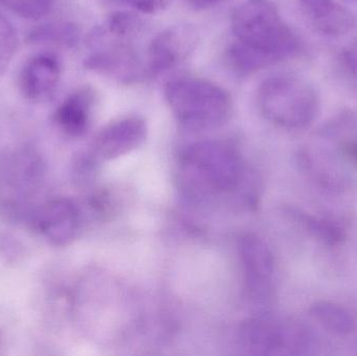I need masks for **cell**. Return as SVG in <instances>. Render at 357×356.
Here are the masks:
<instances>
[{"mask_svg": "<svg viewBox=\"0 0 357 356\" xmlns=\"http://www.w3.org/2000/svg\"><path fill=\"white\" fill-rule=\"evenodd\" d=\"M45 162L31 146L0 155V217L10 223L31 222L45 179Z\"/></svg>", "mask_w": 357, "mask_h": 356, "instance_id": "cell-1", "label": "cell"}, {"mask_svg": "<svg viewBox=\"0 0 357 356\" xmlns=\"http://www.w3.org/2000/svg\"><path fill=\"white\" fill-rule=\"evenodd\" d=\"M236 41L245 44L271 64L295 56L300 41L270 0H247L232 15Z\"/></svg>", "mask_w": 357, "mask_h": 356, "instance_id": "cell-2", "label": "cell"}, {"mask_svg": "<svg viewBox=\"0 0 357 356\" xmlns=\"http://www.w3.org/2000/svg\"><path fill=\"white\" fill-rule=\"evenodd\" d=\"M165 95L180 125L192 131L220 127L232 111L230 94L216 84L199 77L171 79L165 85Z\"/></svg>", "mask_w": 357, "mask_h": 356, "instance_id": "cell-3", "label": "cell"}, {"mask_svg": "<svg viewBox=\"0 0 357 356\" xmlns=\"http://www.w3.org/2000/svg\"><path fill=\"white\" fill-rule=\"evenodd\" d=\"M257 100L264 116L287 130L308 127L320 111V98L314 86L291 73L266 79L260 85Z\"/></svg>", "mask_w": 357, "mask_h": 356, "instance_id": "cell-4", "label": "cell"}, {"mask_svg": "<svg viewBox=\"0 0 357 356\" xmlns=\"http://www.w3.org/2000/svg\"><path fill=\"white\" fill-rule=\"evenodd\" d=\"M184 173L205 194L234 192L243 181V163L236 150L226 142L205 140L190 144L182 155Z\"/></svg>", "mask_w": 357, "mask_h": 356, "instance_id": "cell-5", "label": "cell"}, {"mask_svg": "<svg viewBox=\"0 0 357 356\" xmlns=\"http://www.w3.org/2000/svg\"><path fill=\"white\" fill-rule=\"evenodd\" d=\"M302 330L291 323L270 318L248 320L241 328L243 348L253 355H285L299 348Z\"/></svg>", "mask_w": 357, "mask_h": 356, "instance_id": "cell-6", "label": "cell"}, {"mask_svg": "<svg viewBox=\"0 0 357 356\" xmlns=\"http://www.w3.org/2000/svg\"><path fill=\"white\" fill-rule=\"evenodd\" d=\"M29 223L54 246H68L79 231V210L68 199H54L40 205Z\"/></svg>", "mask_w": 357, "mask_h": 356, "instance_id": "cell-7", "label": "cell"}, {"mask_svg": "<svg viewBox=\"0 0 357 356\" xmlns=\"http://www.w3.org/2000/svg\"><path fill=\"white\" fill-rule=\"evenodd\" d=\"M148 127L140 117L131 116L113 121L94 139L96 158L113 160L137 150L146 141Z\"/></svg>", "mask_w": 357, "mask_h": 356, "instance_id": "cell-8", "label": "cell"}, {"mask_svg": "<svg viewBox=\"0 0 357 356\" xmlns=\"http://www.w3.org/2000/svg\"><path fill=\"white\" fill-rule=\"evenodd\" d=\"M239 250L248 290L255 298L268 296L275 273L274 257L268 245L255 234H245Z\"/></svg>", "mask_w": 357, "mask_h": 356, "instance_id": "cell-9", "label": "cell"}, {"mask_svg": "<svg viewBox=\"0 0 357 356\" xmlns=\"http://www.w3.org/2000/svg\"><path fill=\"white\" fill-rule=\"evenodd\" d=\"M195 33L187 26H174L161 31L151 42L146 54L149 71L165 72L186 59L195 43Z\"/></svg>", "mask_w": 357, "mask_h": 356, "instance_id": "cell-10", "label": "cell"}, {"mask_svg": "<svg viewBox=\"0 0 357 356\" xmlns=\"http://www.w3.org/2000/svg\"><path fill=\"white\" fill-rule=\"evenodd\" d=\"M61 77V65L50 54H40L29 59L21 69L19 88L25 100L43 102L54 93Z\"/></svg>", "mask_w": 357, "mask_h": 356, "instance_id": "cell-11", "label": "cell"}, {"mask_svg": "<svg viewBox=\"0 0 357 356\" xmlns=\"http://www.w3.org/2000/svg\"><path fill=\"white\" fill-rule=\"evenodd\" d=\"M299 3L312 29L325 37H342L356 26L354 15L335 0H299Z\"/></svg>", "mask_w": 357, "mask_h": 356, "instance_id": "cell-12", "label": "cell"}, {"mask_svg": "<svg viewBox=\"0 0 357 356\" xmlns=\"http://www.w3.org/2000/svg\"><path fill=\"white\" fill-rule=\"evenodd\" d=\"M93 102V92L89 88H81L61 102L54 112V121L66 135L79 137L89 127Z\"/></svg>", "mask_w": 357, "mask_h": 356, "instance_id": "cell-13", "label": "cell"}, {"mask_svg": "<svg viewBox=\"0 0 357 356\" xmlns=\"http://www.w3.org/2000/svg\"><path fill=\"white\" fill-rule=\"evenodd\" d=\"M287 215L312 238L327 246H339L347 238L343 226L333 219L314 217L294 207L287 208Z\"/></svg>", "mask_w": 357, "mask_h": 356, "instance_id": "cell-14", "label": "cell"}, {"mask_svg": "<svg viewBox=\"0 0 357 356\" xmlns=\"http://www.w3.org/2000/svg\"><path fill=\"white\" fill-rule=\"evenodd\" d=\"M310 317L324 330L340 336H345L356 330V321L343 305L331 301H318L310 307Z\"/></svg>", "mask_w": 357, "mask_h": 356, "instance_id": "cell-15", "label": "cell"}, {"mask_svg": "<svg viewBox=\"0 0 357 356\" xmlns=\"http://www.w3.org/2000/svg\"><path fill=\"white\" fill-rule=\"evenodd\" d=\"M225 58L229 68L241 75H251L272 65L261 54L238 41L227 48Z\"/></svg>", "mask_w": 357, "mask_h": 356, "instance_id": "cell-16", "label": "cell"}, {"mask_svg": "<svg viewBox=\"0 0 357 356\" xmlns=\"http://www.w3.org/2000/svg\"><path fill=\"white\" fill-rule=\"evenodd\" d=\"M33 43H50L56 45L73 46L77 41V31L66 23H52L33 29L29 35Z\"/></svg>", "mask_w": 357, "mask_h": 356, "instance_id": "cell-17", "label": "cell"}, {"mask_svg": "<svg viewBox=\"0 0 357 356\" xmlns=\"http://www.w3.org/2000/svg\"><path fill=\"white\" fill-rule=\"evenodd\" d=\"M142 29V21L132 13L116 12L110 15L106 25L102 27L107 35L115 39L130 40L137 36Z\"/></svg>", "mask_w": 357, "mask_h": 356, "instance_id": "cell-18", "label": "cell"}, {"mask_svg": "<svg viewBox=\"0 0 357 356\" xmlns=\"http://www.w3.org/2000/svg\"><path fill=\"white\" fill-rule=\"evenodd\" d=\"M0 3L22 18L39 20L50 14L56 0H0Z\"/></svg>", "mask_w": 357, "mask_h": 356, "instance_id": "cell-19", "label": "cell"}, {"mask_svg": "<svg viewBox=\"0 0 357 356\" xmlns=\"http://www.w3.org/2000/svg\"><path fill=\"white\" fill-rule=\"evenodd\" d=\"M18 47V37L12 23L0 14V77L6 72Z\"/></svg>", "mask_w": 357, "mask_h": 356, "instance_id": "cell-20", "label": "cell"}, {"mask_svg": "<svg viewBox=\"0 0 357 356\" xmlns=\"http://www.w3.org/2000/svg\"><path fill=\"white\" fill-rule=\"evenodd\" d=\"M340 61L347 75L357 81V38L343 48Z\"/></svg>", "mask_w": 357, "mask_h": 356, "instance_id": "cell-21", "label": "cell"}, {"mask_svg": "<svg viewBox=\"0 0 357 356\" xmlns=\"http://www.w3.org/2000/svg\"><path fill=\"white\" fill-rule=\"evenodd\" d=\"M131 8L146 14H154L167 8L174 0H123Z\"/></svg>", "mask_w": 357, "mask_h": 356, "instance_id": "cell-22", "label": "cell"}, {"mask_svg": "<svg viewBox=\"0 0 357 356\" xmlns=\"http://www.w3.org/2000/svg\"><path fill=\"white\" fill-rule=\"evenodd\" d=\"M339 148L343 158L357 167V134L341 140Z\"/></svg>", "mask_w": 357, "mask_h": 356, "instance_id": "cell-23", "label": "cell"}, {"mask_svg": "<svg viewBox=\"0 0 357 356\" xmlns=\"http://www.w3.org/2000/svg\"><path fill=\"white\" fill-rule=\"evenodd\" d=\"M21 248L18 242L15 238L8 235H3L0 238V251H1L2 257L6 261H16V258L21 256Z\"/></svg>", "mask_w": 357, "mask_h": 356, "instance_id": "cell-24", "label": "cell"}, {"mask_svg": "<svg viewBox=\"0 0 357 356\" xmlns=\"http://www.w3.org/2000/svg\"><path fill=\"white\" fill-rule=\"evenodd\" d=\"M224 1L225 0H187L189 6L195 10H207Z\"/></svg>", "mask_w": 357, "mask_h": 356, "instance_id": "cell-25", "label": "cell"}, {"mask_svg": "<svg viewBox=\"0 0 357 356\" xmlns=\"http://www.w3.org/2000/svg\"><path fill=\"white\" fill-rule=\"evenodd\" d=\"M351 1L357 2V0H351Z\"/></svg>", "mask_w": 357, "mask_h": 356, "instance_id": "cell-26", "label": "cell"}]
</instances>
